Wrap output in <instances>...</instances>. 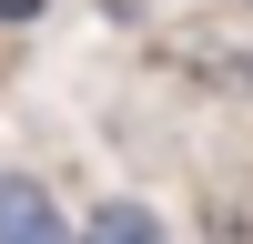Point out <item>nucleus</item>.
Returning <instances> with one entry per match:
<instances>
[{"mask_svg":"<svg viewBox=\"0 0 253 244\" xmlns=\"http://www.w3.org/2000/svg\"><path fill=\"white\" fill-rule=\"evenodd\" d=\"M0 244H81V224L61 214V193L20 163H0Z\"/></svg>","mask_w":253,"mask_h":244,"instance_id":"obj_1","label":"nucleus"},{"mask_svg":"<svg viewBox=\"0 0 253 244\" xmlns=\"http://www.w3.org/2000/svg\"><path fill=\"white\" fill-rule=\"evenodd\" d=\"M81 244H172V224H162L142 193H101L91 214H81Z\"/></svg>","mask_w":253,"mask_h":244,"instance_id":"obj_2","label":"nucleus"},{"mask_svg":"<svg viewBox=\"0 0 253 244\" xmlns=\"http://www.w3.org/2000/svg\"><path fill=\"white\" fill-rule=\"evenodd\" d=\"M193 61H213L203 81H223V92H253V41H193Z\"/></svg>","mask_w":253,"mask_h":244,"instance_id":"obj_3","label":"nucleus"},{"mask_svg":"<svg viewBox=\"0 0 253 244\" xmlns=\"http://www.w3.org/2000/svg\"><path fill=\"white\" fill-rule=\"evenodd\" d=\"M31 20H51V0H0V31H31Z\"/></svg>","mask_w":253,"mask_h":244,"instance_id":"obj_4","label":"nucleus"}]
</instances>
